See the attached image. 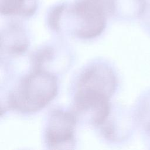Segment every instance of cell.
Masks as SVG:
<instances>
[{"mask_svg": "<svg viewBox=\"0 0 150 150\" xmlns=\"http://www.w3.org/2000/svg\"><path fill=\"white\" fill-rule=\"evenodd\" d=\"M112 14L117 13L122 18H141L145 12L149 0H110Z\"/></svg>", "mask_w": 150, "mask_h": 150, "instance_id": "obj_5", "label": "cell"}, {"mask_svg": "<svg viewBox=\"0 0 150 150\" xmlns=\"http://www.w3.org/2000/svg\"><path fill=\"white\" fill-rule=\"evenodd\" d=\"M145 23V25L150 28V0H149L144 13L141 18Z\"/></svg>", "mask_w": 150, "mask_h": 150, "instance_id": "obj_8", "label": "cell"}, {"mask_svg": "<svg viewBox=\"0 0 150 150\" xmlns=\"http://www.w3.org/2000/svg\"><path fill=\"white\" fill-rule=\"evenodd\" d=\"M116 77L107 66L95 64L80 75L74 98L90 101H107L114 93Z\"/></svg>", "mask_w": 150, "mask_h": 150, "instance_id": "obj_3", "label": "cell"}, {"mask_svg": "<svg viewBox=\"0 0 150 150\" xmlns=\"http://www.w3.org/2000/svg\"><path fill=\"white\" fill-rule=\"evenodd\" d=\"M4 38L5 49L11 53H22L28 48V42L23 30L17 23L9 26L6 30Z\"/></svg>", "mask_w": 150, "mask_h": 150, "instance_id": "obj_7", "label": "cell"}, {"mask_svg": "<svg viewBox=\"0 0 150 150\" xmlns=\"http://www.w3.org/2000/svg\"><path fill=\"white\" fill-rule=\"evenodd\" d=\"M57 93L55 77L37 69L24 77L10 95L9 107L22 112H36L47 105Z\"/></svg>", "mask_w": 150, "mask_h": 150, "instance_id": "obj_2", "label": "cell"}, {"mask_svg": "<svg viewBox=\"0 0 150 150\" xmlns=\"http://www.w3.org/2000/svg\"><path fill=\"white\" fill-rule=\"evenodd\" d=\"M108 13L112 14L110 0H74L53 6L49 13L48 22L54 30L58 22L66 19L77 38L91 39L104 30Z\"/></svg>", "mask_w": 150, "mask_h": 150, "instance_id": "obj_1", "label": "cell"}, {"mask_svg": "<svg viewBox=\"0 0 150 150\" xmlns=\"http://www.w3.org/2000/svg\"><path fill=\"white\" fill-rule=\"evenodd\" d=\"M38 5V0H0V11L6 16L29 17L35 13Z\"/></svg>", "mask_w": 150, "mask_h": 150, "instance_id": "obj_6", "label": "cell"}, {"mask_svg": "<svg viewBox=\"0 0 150 150\" xmlns=\"http://www.w3.org/2000/svg\"><path fill=\"white\" fill-rule=\"evenodd\" d=\"M76 117L70 112L60 110L53 111L48 120L45 132L47 145L52 149L73 145Z\"/></svg>", "mask_w": 150, "mask_h": 150, "instance_id": "obj_4", "label": "cell"}]
</instances>
